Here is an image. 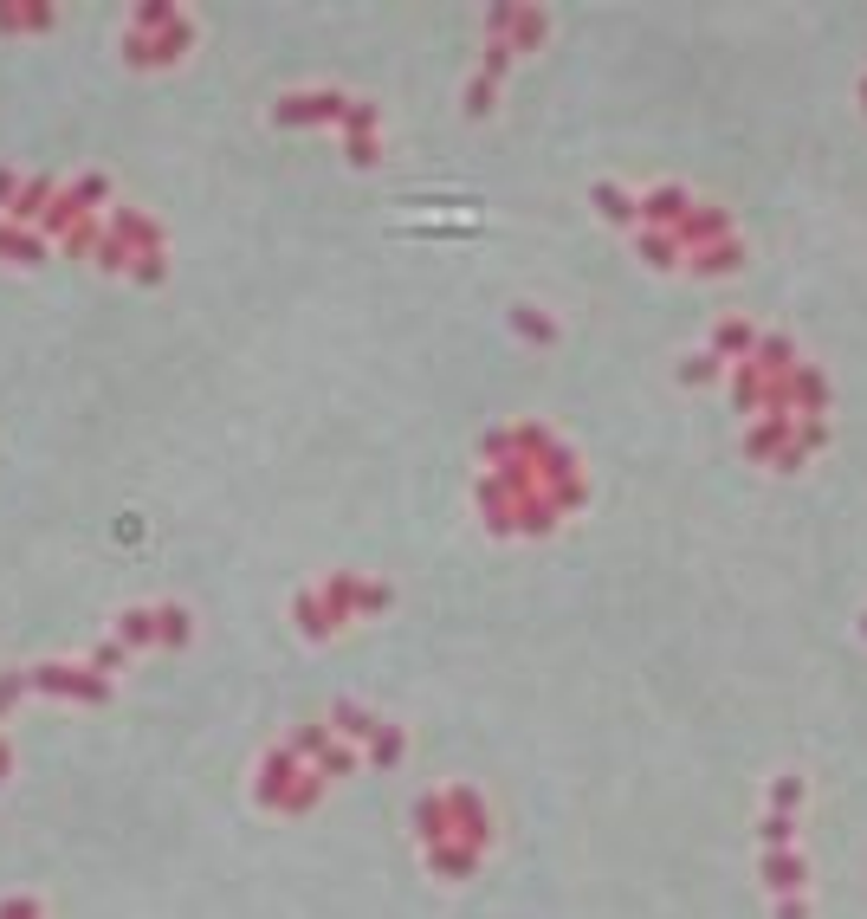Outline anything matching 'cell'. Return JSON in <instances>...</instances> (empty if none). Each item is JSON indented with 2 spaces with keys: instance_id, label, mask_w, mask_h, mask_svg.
Wrapping results in <instances>:
<instances>
[{
  "instance_id": "obj_1",
  "label": "cell",
  "mask_w": 867,
  "mask_h": 919,
  "mask_svg": "<svg viewBox=\"0 0 867 919\" xmlns=\"http://www.w3.org/2000/svg\"><path fill=\"white\" fill-rule=\"evenodd\" d=\"M46 253V240L39 233H26V227H0V259H39Z\"/></svg>"
},
{
  "instance_id": "obj_2",
  "label": "cell",
  "mask_w": 867,
  "mask_h": 919,
  "mask_svg": "<svg viewBox=\"0 0 867 919\" xmlns=\"http://www.w3.org/2000/svg\"><path fill=\"white\" fill-rule=\"evenodd\" d=\"M0 919H39V907H33V900H7V907H0Z\"/></svg>"
}]
</instances>
